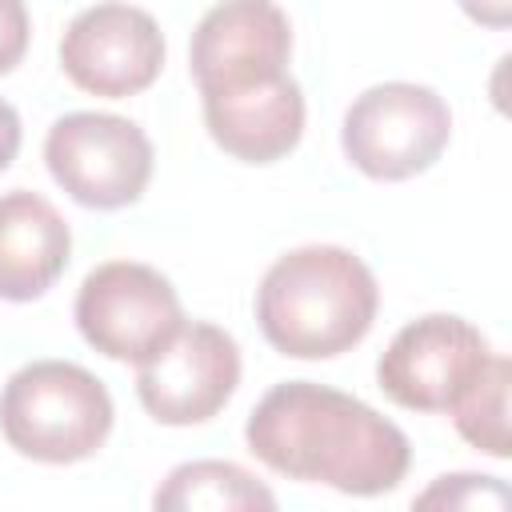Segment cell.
<instances>
[{
    "label": "cell",
    "instance_id": "cell-1",
    "mask_svg": "<svg viewBox=\"0 0 512 512\" xmlns=\"http://www.w3.org/2000/svg\"><path fill=\"white\" fill-rule=\"evenodd\" d=\"M244 444L264 468L344 496H384L412 464V444L388 416L316 380L268 388L244 424Z\"/></svg>",
    "mask_w": 512,
    "mask_h": 512
},
{
    "label": "cell",
    "instance_id": "cell-2",
    "mask_svg": "<svg viewBox=\"0 0 512 512\" xmlns=\"http://www.w3.org/2000/svg\"><path fill=\"white\" fill-rule=\"evenodd\" d=\"M380 308L372 268L340 244H304L272 260L256 288L264 340L292 360H332L352 352Z\"/></svg>",
    "mask_w": 512,
    "mask_h": 512
},
{
    "label": "cell",
    "instance_id": "cell-3",
    "mask_svg": "<svg viewBox=\"0 0 512 512\" xmlns=\"http://www.w3.org/2000/svg\"><path fill=\"white\" fill-rule=\"evenodd\" d=\"M112 420L116 408L104 380L72 360H32L0 392V432L8 448L36 464H80L96 456Z\"/></svg>",
    "mask_w": 512,
    "mask_h": 512
},
{
    "label": "cell",
    "instance_id": "cell-4",
    "mask_svg": "<svg viewBox=\"0 0 512 512\" xmlns=\"http://www.w3.org/2000/svg\"><path fill=\"white\" fill-rule=\"evenodd\" d=\"M452 140V112L428 84L384 80L364 88L340 128V148L368 180H408L428 172Z\"/></svg>",
    "mask_w": 512,
    "mask_h": 512
},
{
    "label": "cell",
    "instance_id": "cell-5",
    "mask_svg": "<svg viewBox=\"0 0 512 512\" xmlns=\"http://www.w3.org/2000/svg\"><path fill=\"white\" fill-rule=\"evenodd\" d=\"M52 180L84 208L116 212L144 196L152 180L148 132L116 112H68L44 136Z\"/></svg>",
    "mask_w": 512,
    "mask_h": 512
},
{
    "label": "cell",
    "instance_id": "cell-6",
    "mask_svg": "<svg viewBox=\"0 0 512 512\" xmlns=\"http://www.w3.org/2000/svg\"><path fill=\"white\" fill-rule=\"evenodd\" d=\"M76 328L108 360H148L180 324L184 308L168 276L140 260L96 264L76 292Z\"/></svg>",
    "mask_w": 512,
    "mask_h": 512
},
{
    "label": "cell",
    "instance_id": "cell-7",
    "mask_svg": "<svg viewBox=\"0 0 512 512\" xmlns=\"http://www.w3.org/2000/svg\"><path fill=\"white\" fill-rule=\"evenodd\" d=\"M492 348L476 324L448 312L408 320L376 360L380 392L408 412H452L476 384Z\"/></svg>",
    "mask_w": 512,
    "mask_h": 512
},
{
    "label": "cell",
    "instance_id": "cell-8",
    "mask_svg": "<svg viewBox=\"0 0 512 512\" xmlns=\"http://www.w3.org/2000/svg\"><path fill=\"white\" fill-rule=\"evenodd\" d=\"M240 384L236 340L208 320H184L136 364V396L156 424L188 428L212 420Z\"/></svg>",
    "mask_w": 512,
    "mask_h": 512
},
{
    "label": "cell",
    "instance_id": "cell-9",
    "mask_svg": "<svg viewBox=\"0 0 512 512\" xmlns=\"http://www.w3.org/2000/svg\"><path fill=\"white\" fill-rule=\"evenodd\" d=\"M60 68L64 76L104 100H124L144 88L164 68V32L152 12L136 4H92L72 16L60 36Z\"/></svg>",
    "mask_w": 512,
    "mask_h": 512
},
{
    "label": "cell",
    "instance_id": "cell-10",
    "mask_svg": "<svg viewBox=\"0 0 512 512\" xmlns=\"http://www.w3.org/2000/svg\"><path fill=\"white\" fill-rule=\"evenodd\" d=\"M292 24L276 0H220L204 12L188 44L200 96L248 92L288 72Z\"/></svg>",
    "mask_w": 512,
    "mask_h": 512
},
{
    "label": "cell",
    "instance_id": "cell-11",
    "mask_svg": "<svg viewBox=\"0 0 512 512\" xmlns=\"http://www.w3.org/2000/svg\"><path fill=\"white\" fill-rule=\"evenodd\" d=\"M208 136L232 160L244 164H276L304 136V92L292 72L224 96H200Z\"/></svg>",
    "mask_w": 512,
    "mask_h": 512
},
{
    "label": "cell",
    "instance_id": "cell-12",
    "mask_svg": "<svg viewBox=\"0 0 512 512\" xmlns=\"http://www.w3.org/2000/svg\"><path fill=\"white\" fill-rule=\"evenodd\" d=\"M72 232L52 200L28 188L0 196V300H40L68 268Z\"/></svg>",
    "mask_w": 512,
    "mask_h": 512
},
{
    "label": "cell",
    "instance_id": "cell-13",
    "mask_svg": "<svg viewBox=\"0 0 512 512\" xmlns=\"http://www.w3.org/2000/svg\"><path fill=\"white\" fill-rule=\"evenodd\" d=\"M152 504L160 512H248V508H276V496L268 484H260L252 472H244L232 460H188L176 464L164 484L156 488Z\"/></svg>",
    "mask_w": 512,
    "mask_h": 512
},
{
    "label": "cell",
    "instance_id": "cell-14",
    "mask_svg": "<svg viewBox=\"0 0 512 512\" xmlns=\"http://www.w3.org/2000/svg\"><path fill=\"white\" fill-rule=\"evenodd\" d=\"M508 384H512V364L508 356L492 352L476 384L452 404L456 432L476 452H488L496 460H508Z\"/></svg>",
    "mask_w": 512,
    "mask_h": 512
},
{
    "label": "cell",
    "instance_id": "cell-15",
    "mask_svg": "<svg viewBox=\"0 0 512 512\" xmlns=\"http://www.w3.org/2000/svg\"><path fill=\"white\" fill-rule=\"evenodd\" d=\"M412 504L416 508H504L508 504V488L496 476L456 472V476H440Z\"/></svg>",
    "mask_w": 512,
    "mask_h": 512
},
{
    "label": "cell",
    "instance_id": "cell-16",
    "mask_svg": "<svg viewBox=\"0 0 512 512\" xmlns=\"http://www.w3.org/2000/svg\"><path fill=\"white\" fill-rule=\"evenodd\" d=\"M32 20L24 0H0V76H8L28 52Z\"/></svg>",
    "mask_w": 512,
    "mask_h": 512
},
{
    "label": "cell",
    "instance_id": "cell-17",
    "mask_svg": "<svg viewBox=\"0 0 512 512\" xmlns=\"http://www.w3.org/2000/svg\"><path fill=\"white\" fill-rule=\"evenodd\" d=\"M468 20L484 28H508L512 24V0H456Z\"/></svg>",
    "mask_w": 512,
    "mask_h": 512
},
{
    "label": "cell",
    "instance_id": "cell-18",
    "mask_svg": "<svg viewBox=\"0 0 512 512\" xmlns=\"http://www.w3.org/2000/svg\"><path fill=\"white\" fill-rule=\"evenodd\" d=\"M20 116H16V108L8 104V100H0V172L16 160V152H20Z\"/></svg>",
    "mask_w": 512,
    "mask_h": 512
}]
</instances>
